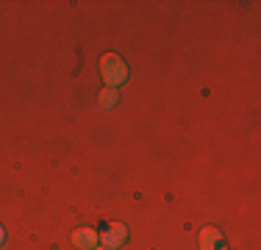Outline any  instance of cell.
<instances>
[{
    "mask_svg": "<svg viewBox=\"0 0 261 250\" xmlns=\"http://www.w3.org/2000/svg\"><path fill=\"white\" fill-rule=\"evenodd\" d=\"M100 70H103V78H106V84H109V89H114V86H120L128 81V67L122 64V59L114 53H106L100 59Z\"/></svg>",
    "mask_w": 261,
    "mask_h": 250,
    "instance_id": "obj_1",
    "label": "cell"
},
{
    "mask_svg": "<svg viewBox=\"0 0 261 250\" xmlns=\"http://www.w3.org/2000/svg\"><path fill=\"white\" fill-rule=\"evenodd\" d=\"M100 239H103V247H109V250H117L120 245H125V239H128V231H125V225L122 222H111L109 228L100 234Z\"/></svg>",
    "mask_w": 261,
    "mask_h": 250,
    "instance_id": "obj_2",
    "label": "cell"
},
{
    "mask_svg": "<svg viewBox=\"0 0 261 250\" xmlns=\"http://www.w3.org/2000/svg\"><path fill=\"white\" fill-rule=\"evenodd\" d=\"M97 239H100V236H97L92 228H78L75 234H72V245H75L78 250H95Z\"/></svg>",
    "mask_w": 261,
    "mask_h": 250,
    "instance_id": "obj_3",
    "label": "cell"
},
{
    "mask_svg": "<svg viewBox=\"0 0 261 250\" xmlns=\"http://www.w3.org/2000/svg\"><path fill=\"white\" fill-rule=\"evenodd\" d=\"M200 250H225V239L217 228H206L200 234Z\"/></svg>",
    "mask_w": 261,
    "mask_h": 250,
    "instance_id": "obj_4",
    "label": "cell"
},
{
    "mask_svg": "<svg viewBox=\"0 0 261 250\" xmlns=\"http://www.w3.org/2000/svg\"><path fill=\"white\" fill-rule=\"evenodd\" d=\"M100 103H103V106H114V103H117V89H106L103 97H100Z\"/></svg>",
    "mask_w": 261,
    "mask_h": 250,
    "instance_id": "obj_5",
    "label": "cell"
},
{
    "mask_svg": "<svg viewBox=\"0 0 261 250\" xmlns=\"http://www.w3.org/2000/svg\"><path fill=\"white\" fill-rule=\"evenodd\" d=\"M3 242H6V234H3V228H0V245H3Z\"/></svg>",
    "mask_w": 261,
    "mask_h": 250,
    "instance_id": "obj_6",
    "label": "cell"
},
{
    "mask_svg": "<svg viewBox=\"0 0 261 250\" xmlns=\"http://www.w3.org/2000/svg\"><path fill=\"white\" fill-rule=\"evenodd\" d=\"M95 250H109V247H95Z\"/></svg>",
    "mask_w": 261,
    "mask_h": 250,
    "instance_id": "obj_7",
    "label": "cell"
}]
</instances>
